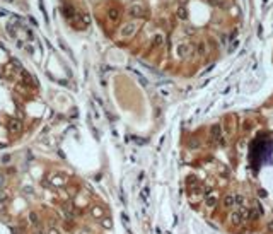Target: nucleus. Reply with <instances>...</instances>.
<instances>
[{
    "mask_svg": "<svg viewBox=\"0 0 273 234\" xmlns=\"http://www.w3.org/2000/svg\"><path fill=\"white\" fill-rule=\"evenodd\" d=\"M162 41H164V34H162V32H157V34L152 38V45H154L155 48H159V46L162 45Z\"/></svg>",
    "mask_w": 273,
    "mask_h": 234,
    "instance_id": "7",
    "label": "nucleus"
},
{
    "mask_svg": "<svg viewBox=\"0 0 273 234\" xmlns=\"http://www.w3.org/2000/svg\"><path fill=\"white\" fill-rule=\"evenodd\" d=\"M161 94L162 96H169V89H161Z\"/></svg>",
    "mask_w": 273,
    "mask_h": 234,
    "instance_id": "17",
    "label": "nucleus"
},
{
    "mask_svg": "<svg viewBox=\"0 0 273 234\" xmlns=\"http://www.w3.org/2000/svg\"><path fill=\"white\" fill-rule=\"evenodd\" d=\"M210 132H212V138L213 140H217L218 144H224V138H222V127L218 125V123H215V125L210 128Z\"/></svg>",
    "mask_w": 273,
    "mask_h": 234,
    "instance_id": "2",
    "label": "nucleus"
},
{
    "mask_svg": "<svg viewBox=\"0 0 273 234\" xmlns=\"http://www.w3.org/2000/svg\"><path fill=\"white\" fill-rule=\"evenodd\" d=\"M2 183H3V176H0V185H2Z\"/></svg>",
    "mask_w": 273,
    "mask_h": 234,
    "instance_id": "21",
    "label": "nucleus"
},
{
    "mask_svg": "<svg viewBox=\"0 0 273 234\" xmlns=\"http://www.w3.org/2000/svg\"><path fill=\"white\" fill-rule=\"evenodd\" d=\"M92 215H94V217H96V219H101V217H103V208H101V207H92Z\"/></svg>",
    "mask_w": 273,
    "mask_h": 234,
    "instance_id": "11",
    "label": "nucleus"
},
{
    "mask_svg": "<svg viewBox=\"0 0 273 234\" xmlns=\"http://www.w3.org/2000/svg\"><path fill=\"white\" fill-rule=\"evenodd\" d=\"M137 32V24L135 22H128L125 24V26L121 27V36L123 38H130V36H133Z\"/></svg>",
    "mask_w": 273,
    "mask_h": 234,
    "instance_id": "1",
    "label": "nucleus"
},
{
    "mask_svg": "<svg viewBox=\"0 0 273 234\" xmlns=\"http://www.w3.org/2000/svg\"><path fill=\"white\" fill-rule=\"evenodd\" d=\"M234 203H236V197L234 195H225L224 197V207H232V205H234Z\"/></svg>",
    "mask_w": 273,
    "mask_h": 234,
    "instance_id": "8",
    "label": "nucleus"
},
{
    "mask_svg": "<svg viewBox=\"0 0 273 234\" xmlns=\"http://www.w3.org/2000/svg\"><path fill=\"white\" fill-rule=\"evenodd\" d=\"M9 161H10L9 156H3V157H2V162H9Z\"/></svg>",
    "mask_w": 273,
    "mask_h": 234,
    "instance_id": "18",
    "label": "nucleus"
},
{
    "mask_svg": "<svg viewBox=\"0 0 273 234\" xmlns=\"http://www.w3.org/2000/svg\"><path fill=\"white\" fill-rule=\"evenodd\" d=\"M176 14H178V17H179L181 21H186V19H188V10H186V7H179Z\"/></svg>",
    "mask_w": 273,
    "mask_h": 234,
    "instance_id": "9",
    "label": "nucleus"
},
{
    "mask_svg": "<svg viewBox=\"0 0 273 234\" xmlns=\"http://www.w3.org/2000/svg\"><path fill=\"white\" fill-rule=\"evenodd\" d=\"M196 55H207V43L205 41H198L196 43Z\"/></svg>",
    "mask_w": 273,
    "mask_h": 234,
    "instance_id": "6",
    "label": "nucleus"
},
{
    "mask_svg": "<svg viewBox=\"0 0 273 234\" xmlns=\"http://www.w3.org/2000/svg\"><path fill=\"white\" fill-rule=\"evenodd\" d=\"M239 215H241L242 219H246L247 215H249V208L244 207V205H241V207H239Z\"/></svg>",
    "mask_w": 273,
    "mask_h": 234,
    "instance_id": "13",
    "label": "nucleus"
},
{
    "mask_svg": "<svg viewBox=\"0 0 273 234\" xmlns=\"http://www.w3.org/2000/svg\"><path fill=\"white\" fill-rule=\"evenodd\" d=\"M29 219H31V224H34V226H38V215H36L34 214V212H31V214H29Z\"/></svg>",
    "mask_w": 273,
    "mask_h": 234,
    "instance_id": "16",
    "label": "nucleus"
},
{
    "mask_svg": "<svg viewBox=\"0 0 273 234\" xmlns=\"http://www.w3.org/2000/svg\"><path fill=\"white\" fill-rule=\"evenodd\" d=\"M36 234H39V232H36Z\"/></svg>",
    "mask_w": 273,
    "mask_h": 234,
    "instance_id": "22",
    "label": "nucleus"
},
{
    "mask_svg": "<svg viewBox=\"0 0 273 234\" xmlns=\"http://www.w3.org/2000/svg\"><path fill=\"white\" fill-rule=\"evenodd\" d=\"M217 202H218V193H217V192H208V195H207V200H205L207 207L213 208V207L217 205Z\"/></svg>",
    "mask_w": 273,
    "mask_h": 234,
    "instance_id": "3",
    "label": "nucleus"
},
{
    "mask_svg": "<svg viewBox=\"0 0 273 234\" xmlns=\"http://www.w3.org/2000/svg\"><path fill=\"white\" fill-rule=\"evenodd\" d=\"M208 3L212 7H218V9H222V7H224V3H222L220 0H208Z\"/></svg>",
    "mask_w": 273,
    "mask_h": 234,
    "instance_id": "15",
    "label": "nucleus"
},
{
    "mask_svg": "<svg viewBox=\"0 0 273 234\" xmlns=\"http://www.w3.org/2000/svg\"><path fill=\"white\" fill-rule=\"evenodd\" d=\"M48 234H58V231H56V229H50Z\"/></svg>",
    "mask_w": 273,
    "mask_h": 234,
    "instance_id": "19",
    "label": "nucleus"
},
{
    "mask_svg": "<svg viewBox=\"0 0 273 234\" xmlns=\"http://www.w3.org/2000/svg\"><path fill=\"white\" fill-rule=\"evenodd\" d=\"M270 229H271V231H273V221L270 222Z\"/></svg>",
    "mask_w": 273,
    "mask_h": 234,
    "instance_id": "20",
    "label": "nucleus"
},
{
    "mask_svg": "<svg viewBox=\"0 0 273 234\" xmlns=\"http://www.w3.org/2000/svg\"><path fill=\"white\" fill-rule=\"evenodd\" d=\"M176 53L179 55V57H188V55L191 53V45H188V43H181V45H178Z\"/></svg>",
    "mask_w": 273,
    "mask_h": 234,
    "instance_id": "4",
    "label": "nucleus"
},
{
    "mask_svg": "<svg viewBox=\"0 0 273 234\" xmlns=\"http://www.w3.org/2000/svg\"><path fill=\"white\" fill-rule=\"evenodd\" d=\"M101 224H103V227H104V229H111L113 222H111V219H108V217H103V219H101Z\"/></svg>",
    "mask_w": 273,
    "mask_h": 234,
    "instance_id": "12",
    "label": "nucleus"
},
{
    "mask_svg": "<svg viewBox=\"0 0 273 234\" xmlns=\"http://www.w3.org/2000/svg\"><path fill=\"white\" fill-rule=\"evenodd\" d=\"M118 17H119L118 9H111V10H109V19H111V21H118Z\"/></svg>",
    "mask_w": 273,
    "mask_h": 234,
    "instance_id": "14",
    "label": "nucleus"
},
{
    "mask_svg": "<svg viewBox=\"0 0 273 234\" xmlns=\"http://www.w3.org/2000/svg\"><path fill=\"white\" fill-rule=\"evenodd\" d=\"M144 12H145L144 7L138 5V3H135V5H132V7L128 9V14H130L132 17H142V16H144Z\"/></svg>",
    "mask_w": 273,
    "mask_h": 234,
    "instance_id": "5",
    "label": "nucleus"
},
{
    "mask_svg": "<svg viewBox=\"0 0 273 234\" xmlns=\"http://www.w3.org/2000/svg\"><path fill=\"white\" fill-rule=\"evenodd\" d=\"M231 221H232V224L239 226V224L242 222V217L239 215V212H236V214H232V215H231Z\"/></svg>",
    "mask_w": 273,
    "mask_h": 234,
    "instance_id": "10",
    "label": "nucleus"
}]
</instances>
